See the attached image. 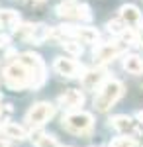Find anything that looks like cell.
I'll use <instances>...</instances> for the list:
<instances>
[{
  "label": "cell",
  "instance_id": "cell-1",
  "mask_svg": "<svg viewBox=\"0 0 143 147\" xmlns=\"http://www.w3.org/2000/svg\"><path fill=\"white\" fill-rule=\"evenodd\" d=\"M121 96H123V82L116 80V79L106 80L104 86L98 90L96 98H94V106L100 112H106V110H110L112 106L120 100Z\"/></svg>",
  "mask_w": 143,
  "mask_h": 147
},
{
  "label": "cell",
  "instance_id": "cell-2",
  "mask_svg": "<svg viewBox=\"0 0 143 147\" xmlns=\"http://www.w3.org/2000/svg\"><path fill=\"white\" fill-rule=\"evenodd\" d=\"M4 84L12 90H24L26 86H32V73L24 63H12L4 69Z\"/></svg>",
  "mask_w": 143,
  "mask_h": 147
},
{
  "label": "cell",
  "instance_id": "cell-3",
  "mask_svg": "<svg viewBox=\"0 0 143 147\" xmlns=\"http://www.w3.org/2000/svg\"><path fill=\"white\" fill-rule=\"evenodd\" d=\"M61 124H63V127H65L67 131L82 136V134H88V131L92 129L94 118H92V114L82 112V110H80V112H69V114L63 116Z\"/></svg>",
  "mask_w": 143,
  "mask_h": 147
},
{
  "label": "cell",
  "instance_id": "cell-4",
  "mask_svg": "<svg viewBox=\"0 0 143 147\" xmlns=\"http://www.w3.org/2000/svg\"><path fill=\"white\" fill-rule=\"evenodd\" d=\"M57 14L67 20H80V22H88L92 18L88 4L78 2V0H63L57 6Z\"/></svg>",
  "mask_w": 143,
  "mask_h": 147
},
{
  "label": "cell",
  "instance_id": "cell-5",
  "mask_svg": "<svg viewBox=\"0 0 143 147\" xmlns=\"http://www.w3.org/2000/svg\"><path fill=\"white\" fill-rule=\"evenodd\" d=\"M20 63H24L28 71L32 73V88H39L45 82V65L43 59L37 55V53H32V51H26L20 55Z\"/></svg>",
  "mask_w": 143,
  "mask_h": 147
},
{
  "label": "cell",
  "instance_id": "cell-6",
  "mask_svg": "<svg viewBox=\"0 0 143 147\" xmlns=\"http://www.w3.org/2000/svg\"><path fill=\"white\" fill-rule=\"evenodd\" d=\"M53 114H55V106L53 104H49V102H37V104H33L32 108L28 110L26 122L32 127H39L45 122H49L53 118Z\"/></svg>",
  "mask_w": 143,
  "mask_h": 147
},
{
  "label": "cell",
  "instance_id": "cell-7",
  "mask_svg": "<svg viewBox=\"0 0 143 147\" xmlns=\"http://www.w3.org/2000/svg\"><path fill=\"white\" fill-rule=\"evenodd\" d=\"M61 34L69 35V37H75L77 41L82 43H96L98 41L100 34L94 28H77V26H59Z\"/></svg>",
  "mask_w": 143,
  "mask_h": 147
},
{
  "label": "cell",
  "instance_id": "cell-8",
  "mask_svg": "<svg viewBox=\"0 0 143 147\" xmlns=\"http://www.w3.org/2000/svg\"><path fill=\"white\" fill-rule=\"evenodd\" d=\"M120 20L127 28L135 30V32L143 28V16H141V12H139V8L133 6V4H125V6L120 8Z\"/></svg>",
  "mask_w": 143,
  "mask_h": 147
},
{
  "label": "cell",
  "instance_id": "cell-9",
  "mask_svg": "<svg viewBox=\"0 0 143 147\" xmlns=\"http://www.w3.org/2000/svg\"><path fill=\"white\" fill-rule=\"evenodd\" d=\"M53 69L61 77H67V79H75V77H78L82 73V67L78 65L77 61L67 59V57H57L55 61H53Z\"/></svg>",
  "mask_w": 143,
  "mask_h": 147
},
{
  "label": "cell",
  "instance_id": "cell-10",
  "mask_svg": "<svg viewBox=\"0 0 143 147\" xmlns=\"http://www.w3.org/2000/svg\"><path fill=\"white\" fill-rule=\"evenodd\" d=\"M106 69L96 67V69H90V71H84L82 75V86L86 90H96V88H102L104 82H106Z\"/></svg>",
  "mask_w": 143,
  "mask_h": 147
},
{
  "label": "cell",
  "instance_id": "cell-11",
  "mask_svg": "<svg viewBox=\"0 0 143 147\" xmlns=\"http://www.w3.org/2000/svg\"><path fill=\"white\" fill-rule=\"evenodd\" d=\"M121 51H123V45H120V43H102L94 51V61L98 65H104V63H108L112 59H116Z\"/></svg>",
  "mask_w": 143,
  "mask_h": 147
},
{
  "label": "cell",
  "instance_id": "cell-12",
  "mask_svg": "<svg viewBox=\"0 0 143 147\" xmlns=\"http://www.w3.org/2000/svg\"><path fill=\"white\" fill-rule=\"evenodd\" d=\"M110 125L114 129H118L120 134H123V136H130V134H135L137 131V122L133 118H130V116H123V114L114 116L110 120Z\"/></svg>",
  "mask_w": 143,
  "mask_h": 147
},
{
  "label": "cell",
  "instance_id": "cell-13",
  "mask_svg": "<svg viewBox=\"0 0 143 147\" xmlns=\"http://www.w3.org/2000/svg\"><path fill=\"white\" fill-rule=\"evenodd\" d=\"M59 104L65 106V108H78L84 104V94L77 88H69L59 96Z\"/></svg>",
  "mask_w": 143,
  "mask_h": 147
},
{
  "label": "cell",
  "instance_id": "cell-14",
  "mask_svg": "<svg viewBox=\"0 0 143 147\" xmlns=\"http://www.w3.org/2000/svg\"><path fill=\"white\" fill-rule=\"evenodd\" d=\"M0 136H4L6 139H18V141H24V139H28V131H26V127H22V125L6 122V124L0 125Z\"/></svg>",
  "mask_w": 143,
  "mask_h": 147
},
{
  "label": "cell",
  "instance_id": "cell-15",
  "mask_svg": "<svg viewBox=\"0 0 143 147\" xmlns=\"http://www.w3.org/2000/svg\"><path fill=\"white\" fill-rule=\"evenodd\" d=\"M123 69L132 75H141L143 73V61L137 55H127L123 59Z\"/></svg>",
  "mask_w": 143,
  "mask_h": 147
},
{
  "label": "cell",
  "instance_id": "cell-16",
  "mask_svg": "<svg viewBox=\"0 0 143 147\" xmlns=\"http://www.w3.org/2000/svg\"><path fill=\"white\" fill-rule=\"evenodd\" d=\"M20 24V16L14 10H0V28H16Z\"/></svg>",
  "mask_w": 143,
  "mask_h": 147
},
{
  "label": "cell",
  "instance_id": "cell-17",
  "mask_svg": "<svg viewBox=\"0 0 143 147\" xmlns=\"http://www.w3.org/2000/svg\"><path fill=\"white\" fill-rule=\"evenodd\" d=\"M61 45L65 47V51H67V53H71L73 57H78L80 53H82V45L78 43L77 39H69V41H63Z\"/></svg>",
  "mask_w": 143,
  "mask_h": 147
},
{
  "label": "cell",
  "instance_id": "cell-18",
  "mask_svg": "<svg viewBox=\"0 0 143 147\" xmlns=\"http://www.w3.org/2000/svg\"><path fill=\"white\" fill-rule=\"evenodd\" d=\"M35 147H61L53 136H39L35 137Z\"/></svg>",
  "mask_w": 143,
  "mask_h": 147
},
{
  "label": "cell",
  "instance_id": "cell-19",
  "mask_svg": "<svg viewBox=\"0 0 143 147\" xmlns=\"http://www.w3.org/2000/svg\"><path fill=\"white\" fill-rule=\"evenodd\" d=\"M106 28H108L110 34H116V35H121L125 30H127V26L121 22V20H112V22L106 24Z\"/></svg>",
  "mask_w": 143,
  "mask_h": 147
},
{
  "label": "cell",
  "instance_id": "cell-20",
  "mask_svg": "<svg viewBox=\"0 0 143 147\" xmlns=\"http://www.w3.org/2000/svg\"><path fill=\"white\" fill-rule=\"evenodd\" d=\"M110 147H137L135 143V139L133 137H116V139H112L110 141Z\"/></svg>",
  "mask_w": 143,
  "mask_h": 147
},
{
  "label": "cell",
  "instance_id": "cell-21",
  "mask_svg": "<svg viewBox=\"0 0 143 147\" xmlns=\"http://www.w3.org/2000/svg\"><path fill=\"white\" fill-rule=\"evenodd\" d=\"M0 147H10L8 139H6V137H2V136H0Z\"/></svg>",
  "mask_w": 143,
  "mask_h": 147
},
{
  "label": "cell",
  "instance_id": "cell-22",
  "mask_svg": "<svg viewBox=\"0 0 143 147\" xmlns=\"http://www.w3.org/2000/svg\"><path fill=\"white\" fill-rule=\"evenodd\" d=\"M8 43V35H0V47H4Z\"/></svg>",
  "mask_w": 143,
  "mask_h": 147
},
{
  "label": "cell",
  "instance_id": "cell-23",
  "mask_svg": "<svg viewBox=\"0 0 143 147\" xmlns=\"http://www.w3.org/2000/svg\"><path fill=\"white\" fill-rule=\"evenodd\" d=\"M139 45H143V28L139 30Z\"/></svg>",
  "mask_w": 143,
  "mask_h": 147
},
{
  "label": "cell",
  "instance_id": "cell-24",
  "mask_svg": "<svg viewBox=\"0 0 143 147\" xmlns=\"http://www.w3.org/2000/svg\"><path fill=\"white\" fill-rule=\"evenodd\" d=\"M137 120H139V122L143 124V110H141V112H137Z\"/></svg>",
  "mask_w": 143,
  "mask_h": 147
},
{
  "label": "cell",
  "instance_id": "cell-25",
  "mask_svg": "<svg viewBox=\"0 0 143 147\" xmlns=\"http://www.w3.org/2000/svg\"><path fill=\"white\" fill-rule=\"evenodd\" d=\"M32 2H43V0H32Z\"/></svg>",
  "mask_w": 143,
  "mask_h": 147
}]
</instances>
